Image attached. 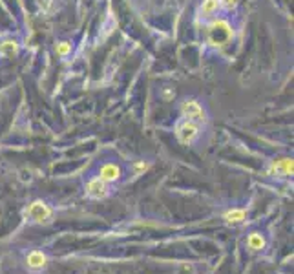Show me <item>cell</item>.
<instances>
[{"label": "cell", "instance_id": "obj_12", "mask_svg": "<svg viewBox=\"0 0 294 274\" xmlns=\"http://www.w3.org/2000/svg\"><path fill=\"white\" fill-rule=\"evenodd\" d=\"M0 51L4 55H15L18 51V44L15 40H6V42L0 44Z\"/></svg>", "mask_w": 294, "mask_h": 274}, {"label": "cell", "instance_id": "obj_2", "mask_svg": "<svg viewBox=\"0 0 294 274\" xmlns=\"http://www.w3.org/2000/svg\"><path fill=\"white\" fill-rule=\"evenodd\" d=\"M199 136V124L192 119L183 117L175 124V137L179 139V143L183 145H190L192 141H196V137Z\"/></svg>", "mask_w": 294, "mask_h": 274}, {"label": "cell", "instance_id": "obj_3", "mask_svg": "<svg viewBox=\"0 0 294 274\" xmlns=\"http://www.w3.org/2000/svg\"><path fill=\"white\" fill-rule=\"evenodd\" d=\"M26 218H30L35 223H48L53 218V212L44 201H33L26 210Z\"/></svg>", "mask_w": 294, "mask_h": 274}, {"label": "cell", "instance_id": "obj_5", "mask_svg": "<svg viewBox=\"0 0 294 274\" xmlns=\"http://www.w3.org/2000/svg\"><path fill=\"white\" fill-rule=\"evenodd\" d=\"M108 194H110L108 183L104 179H101V177H95V179H91L86 185V196L91 199H104Z\"/></svg>", "mask_w": 294, "mask_h": 274}, {"label": "cell", "instance_id": "obj_9", "mask_svg": "<svg viewBox=\"0 0 294 274\" xmlns=\"http://www.w3.org/2000/svg\"><path fill=\"white\" fill-rule=\"evenodd\" d=\"M247 247L250 251H263L265 249V238L259 234V232H252L249 238H247Z\"/></svg>", "mask_w": 294, "mask_h": 274}, {"label": "cell", "instance_id": "obj_6", "mask_svg": "<svg viewBox=\"0 0 294 274\" xmlns=\"http://www.w3.org/2000/svg\"><path fill=\"white\" fill-rule=\"evenodd\" d=\"M269 174L274 175H293V159H279L272 163V168L269 170Z\"/></svg>", "mask_w": 294, "mask_h": 274}, {"label": "cell", "instance_id": "obj_13", "mask_svg": "<svg viewBox=\"0 0 294 274\" xmlns=\"http://www.w3.org/2000/svg\"><path fill=\"white\" fill-rule=\"evenodd\" d=\"M55 51H57V55H59V57H68V55L71 53V44H69V42H66V40H62V42H59V44H57Z\"/></svg>", "mask_w": 294, "mask_h": 274}, {"label": "cell", "instance_id": "obj_1", "mask_svg": "<svg viewBox=\"0 0 294 274\" xmlns=\"http://www.w3.org/2000/svg\"><path fill=\"white\" fill-rule=\"evenodd\" d=\"M232 28L226 20H214L208 26V40L214 46H225L232 40Z\"/></svg>", "mask_w": 294, "mask_h": 274}, {"label": "cell", "instance_id": "obj_11", "mask_svg": "<svg viewBox=\"0 0 294 274\" xmlns=\"http://www.w3.org/2000/svg\"><path fill=\"white\" fill-rule=\"evenodd\" d=\"M219 8H221V6H219V0H203L199 11H201L203 17H212L214 13H218Z\"/></svg>", "mask_w": 294, "mask_h": 274}, {"label": "cell", "instance_id": "obj_15", "mask_svg": "<svg viewBox=\"0 0 294 274\" xmlns=\"http://www.w3.org/2000/svg\"><path fill=\"white\" fill-rule=\"evenodd\" d=\"M192 273V267L187 265V263H183L181 267H179V274H190Z\"/></svg>", "mask_w": 294, "mask_h": 274}, {"label": "cell", "instance_id": "obj_16", "mask_svg": "<svg viewBox=\"0 0 294 274\" xmlns=\"http://www.w3.org/2000/svg\"><path fill=\"white\" fill-rule=\"evenodd\" d=\"M136 174H141V172H144V170H146V165H144V163H136Z\"/></svg>", "mask_w": 294, "mask_h": 274}, {"label": "cell", "instance_id": "obj_4", "mask_svg": "<svg viewBox=\"0 0 294 274\" xmlns=\"http://www.w3.org/2000/svg\"><path fill=\"white\" fill-rule=\"evenodd\" d=\"M181 114L183 117H187V119H192V121L196 122H203L207 121V114H205L203 106L194 99H185L181 103Z\"/></svg>", "mask_w": 294, "mask_h": 274}, {"label": "cell", "instance_id": "obj_10", "mask_svg": "<svg viewBox=\"0 0 294 274\" xmlns=\"http://www.w3.org/2000/svg\"><path fill=\"white\" fill-rule=\"evenodd\" d=\"M247 218V212L243 210V208H232V210H228L225 214V221L226 223H230V225H238V223H243Z\"/></svg>", "mask_w": 294, "mask_h": 274}, {"label": "cell", "instance_id": "obj_7", "mask_svg": "<svg viewBox=\"0 0 294 274\" xmlns=\"http://www.w3.org/2000/svg\"><path fill=\"white\" fill-rule=\"evenodd\" d=\"M99 177L104 179L106 183H112L121 177V168L117 167V165H113V163H106V165L101 167V175Z\"/></svg>", "mask_w": 294, "mask_h": 274}, {"label": "cell", "instance_id": "obj_14", "mask_svg": "<svg viewBox=\"0 0 294 274\" xmlns=\"http://www.w3.org/2000/svg\"><path fill=\"white\" fill-rule=\"evenodd\" d=\"M219 6H223L226 9H232L238 6V0H219Z\"/></svg>", "mask_w": 294, "mask_h": 274}, {"label": "cell", "instance_id": "obj_8", "mask_svg": "<svg viewBox=\"0 0 294 274\" xmlns=\"http://www.w3.org/2000/svg\"><path fill=\"white\" fill-rule=\"evenodd\" d=\"M44 265H46L44 252L33 251V252H30V254H28V267H30V269H33V271H40Z\"/></svg>", "mask_w": 294, "mask_h": 274}]
</instances>
